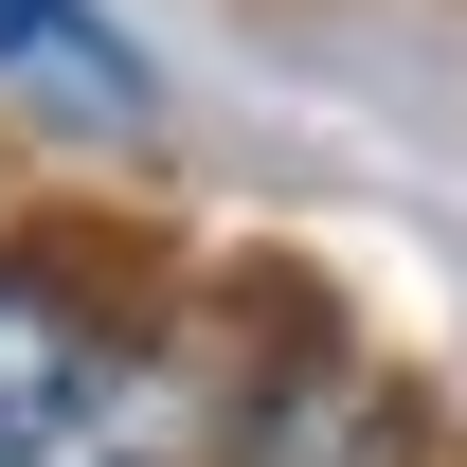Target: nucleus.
Returning a JSON list of instances; mask_svg holds the SVG:
<instances>
[{"label": "nucleus", "mask_w": 467, "mask_h": 467, "mask_svg": "<svg viewBox=\"0 0 467 467\" xmlns=\"http://www.w3.org/2000/svg\"><path fill=\"white\" fill-rule=\"evenodd\" d=\"M144 288L90 234H0V467H72V431L126 396Z\"/></svg>", "instance_id": "1"}, {"label": "nucleus", "mask_w": 467, "mask_h": 467, "mask_svg": "<svg viewBox=\"0 0 467 467\" xmlns=\"http://www.w3.org/2000/svg\"><path fill=\"white\" fill-rule=\"evenodd\" d=\"M0 90H18V109H72V126H144L162 109L144 55H126L90 0H0Z\"/></svg>", "instance_id": "3"}, {"label": "nucleus", "mask_w": 467, "mask_h": 467, "mask_svg": "<svg viewBox=\"0 0 467 467\" xmlns=\"http://www.w3.org/2000/svg\"><path fill=\"white\" fill-rule=\"evenodd\" d=\"M198 467H431V396L396 359H359L324 306H270V342L234 359Z\"/></svg>", "instance_id": "2"}]
</instances>
